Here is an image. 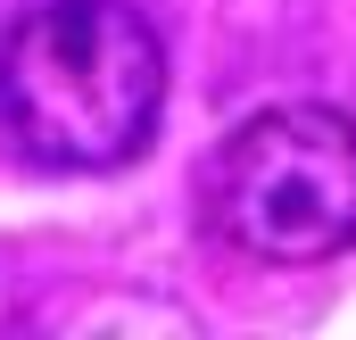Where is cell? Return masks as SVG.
Returning a JSON list of instances; mask_svg holds the SVG:
<instances>
[{
	"label": "cell",
	"instance_id": "cell-2",
	"mask_svg": "<svg viewBox=\"0 0 356 340\" xmlns=\"http://www.w3.org/2000/svg\"><path fill=\"white\" fill-rule=\"evenodd\" d=\"M207 224L266 265L340 257L356 241V116L323 100L249 116L207 167Z\"/></svg>",
	"mask_w": 356,
	"mask_h": 340
},
{
	"label": "cell",
	"instance_id": "cell-1",
	"mask_svg": "<svg viewBox=\"0 0 356 340\" xmlns=\"http://www.w3.org/2000/svg\"><path fill=\"white\" fill-rule=\"evenodd\" d=\"M166 108V50L124 0H42L0 42V116L42 167H124Z\"/></svg>",
	"mask_w": 356,
	"mask_h": 340
}]
</instances>
